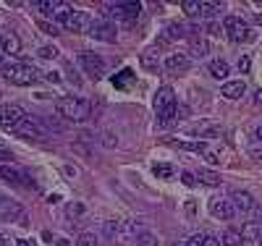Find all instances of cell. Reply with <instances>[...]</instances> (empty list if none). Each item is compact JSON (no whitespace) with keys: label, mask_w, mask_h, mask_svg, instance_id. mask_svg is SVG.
Returning <instances> with one entry per match:
<instances>
[{"label":"cell","mask_w":262,"mask_h":246,"mask_svg":"<svg viewBox=\"0 0 262 246\" xmlns=\"http://www.w3.org/2000/svg\"><path fill=\"white\" fill-rule=\"evenodd\" d=\"M55 110H58L61 118L74 121V123H84L89 118V102L82 97H61L55 102Z\"/></svg>","instance_id":"1"},{"label":"cell","mask_w":262,"mask_h":246,"mask_svg":"<svg viewBox=\"0 0 262 246\" xmlns=\"http://www.w3.org/2000/svg\"><path fill=\"white\" fill-rule=\"evenodd\" d=\"M155 113H157V121L160 126H170L176 118V95L170 87H160L155 95Z\"/></svg>","instance_id":"2"},{"label":"cell","mask_w":262,"mask_h":246,"mask_svg":"<svg viewBox=\"0 0 262 246\" xmlns=\"http://www.w3.org/2000/svg\"><path fill=\"white\" fill-rule=\"evenodd\" d=\"M3 76L11 81V84H19V87H34L42 79V74L29 63H11L3 71Z\"/></svg>","instance_id":"3"},{"label":"cell","mask_w":262,"mask_h":246,"mask_svg":"<svg viewBox=\"0 0 262 246\" xmlns=\"http://www.w3.org/2000/svg\"><path fill=\"white\" fill-rule=\"evenodd\" d=\"M223 29L228 32V37H231L233 42H252V40H254V32L249 29L246 21L238 19V16H225Z\"/></svg>","instance_id":"4"},{"label":"cell","mask_w":262,"mask_h":246,"mask_svg":"<svg viewBox=\"0 0 262 246\" xmlns=\"http://www.w3.org/2000/svg\"><path fill=\"white\" fill-rule=\"evenodd\" d=\"M79 63H82V68L84 71L92 76L95 81L97 79H102L105 76V71H108V66H105V61H102V58L97 55V53H92V50H84L82 55H79Z\"/></svg>","instance_id":"5"},{"label":"cell","mask_w":262,"mask_h":246,"mask_svg":"<svg viewBox=\"0 0 262 246\" xmlns=\"http://www.w3.org/2000/svg\"><path fill=\"white\" fill-rule=\"evenodd\" d=\"M27 118L24 108H19V105H0V128H6V131H14V128Z\"/></svg>","instance_id":"6"},{"label":"cell","mask_w":262,"mask_h":246,"mask_svg":"<svg viewBox=\"0 0 262 246\" xmlns=\"http://www.w3.org/2000/svg\"><path fill=\"white\" fill-rule=\"evenodd\" d=\"M89 37L92 40H100V42H116L118 32H116V24L108 19H95L92 21V29H89Z\"/></svg>","instance_id":"7"},{"label":"cell","mask_w":262,"mask_h":246,"mask_svg":"<svg viewBox=\"0 0 262 246\" xmlns=\"http://www.w3.org/2000/svg\"><path fill=\"white\" fill-rule=\"evenodd\" d=\"M92 21H95V19L89 16L87 11H74V14L66 19L63 27H66L68 32H74V34H84V32L92 29Z\"/></svg>","instance_id":"8"},{"label":"cell","mask_w":262,"mask_h":246,"mask_svg":"<svg viewBox=\"0 0 262 246\" xmlns=\"http://www.w3.org/2000/svg\"><path fill=\"white\" fill-rule=\"evenodd\" d=\"M14 134L16 136H24V139H45V128L37 123L34 115H27V118L14 128Z\"/></svg>","instance_id":"9"},{"label":"cell","mask_w":262,"mask_h":246,"mask_svg":"<svg viewBox=\"0 0 262 246\" xmlns=\"http://www.w3.org/2000/svg\"><path fill=\"white\" fill-rule=\"evenodd\" d=\"M105 8L113 11L110 16H118V19H126V21L139 19V14H142V3H105Z\"/></svg>","instance_id":"10"},{"label":"cell","mask_w":262,"mask_h":246,"mask_svg":"<svg viewBox=\"0 0 262 246\" xmlns=\"http://www.w3.org/2000/svg\"><path fill=\"white\" fill-rule=\"evenodd\" d=\"M210 215L212 217H218V220H231L236 215V207L231 199H220V196H215L212 202H210Z\"/></svg>","instance_id":"11"},{"label":"cell","mask_w":262,"mask_h":246,"mask_svg":"<svg viewBox=\"0 0 262 246\" xmlns=\"http://www.w3.org/2000/svg\"><path fill=\"white\" fill-rule=\"evenodd\" d=\"M189 68H191L189 55L173 53V55H168V58H165V71H168V74H186Z\"/></svg>","instance_id":"12"},{"label":"cell","mask_w":262,"mask_h":246,"mask_svg":"<svg viewBox=\"0 0 262 246\" xmlns=\"http://www.w3.org/2000/svg\"><path fill=\"white\" fill-rule=\"evenodd\" d=\"M231 202H233V207H236V212H244V215H249V212H252V207L257 204L254 199H252V194H249V191H241V189H236V191L231 194Z\"/></svg>","instance_id":"13"},{"label":"cell","mask_w":262,"mask_h":246,"mask_svg":"<svg viewBox=\"0 0 262 246\" xmlns=\"http://www.w3.org/2000/svg\"><path fill=\"white\" fill-rule=\"evenodd\" d=\"M0 178L8 181V183H14V186H21L27 181V173L16 168V165H0Z\"/></svg>","instance_id":"14"},{"label":"cell","mask_w":262,"mask_h":246,"mask_svg":"<svg viewBox=\"0 0 262 246\" xmlns=\"http://www.w3.org/2000/svg\"><path fill=\"white\" fill-rule=\"evenodd\" d=\"M189 134H197L204 142V139H212V136H223V126H218V123H202V126H191Z\"/></svg>","instance_id":"15"},{"label":"cell","mask_w":262,"mask_h":246,"mask_svg":"<svg viewBox=\"0 0 262 246\" xmlns=\"http://www.w3.org/2000/svg\"><path fill=\"white\" fill-rule=\"evenodd\" d=\"M0 53L3 55H19L21 53V40L16 34H0Z\"/></svg>","instance_id":"16"},{"label":"cell","mask_w":262,"mask_h":246,"mask_svg":"<svg viewBox=\"0 0 262 246\" xmlns=\"http://www.w3.org/2000/svg\"><path fill=\"white\" fill-rule=\"evenodd\" d=\"M244 92H246V84L244 81H225L223 89H220V95L225 100H238V97H244Z\"/></svg>","instance_id":"17"},{"label":"cell","mask_w":262,"mask_h":246,"mask_svg":"<svg viewBox=\"0 0 262 246\" xmlns=\"http://www.w3.org/2000/svg\"><path fill=\"white\" fill-rule=\"evenodd\" d=\"M0 217L3 220H16V217H21V207L16 202H8V199L0 196Z\"/></svg>","instance_id":"18"},{"label":"cell","mask_w":262,"mask_h":246,"mask_svg":"<svg viewBox=\"0 0 262 246\" xmlns=\"http://www.w3.org/2000/svg\"><path fill=\"white\" fill-rule=\"evenodd\" d=\"M223 246H244V233L236 230V228H225L223 236H220Z\"/></svg>","instance_id":"19"},{"label":"cell","mask_w":262,"mask_h":246,"mask_svg":"<svg viewBox=\"0 0 262 246\" xmlns=\"http://www.w3.org/2000/svg\"><path fill=\"white\" fill-rule=\"evenodd\" d=\"M186 246H220V241L212 238V236H207V233H197V236H191L186 241Z\"/></svg>","instance_id":"20"},{"label":"cell","mask_w":262,"mask_h":246,"mask_svg":"<svg viewBox=\"0 0 262 246\" xmlns=\"http://www.w3.org/2000/svg\"><path fill=\"white\" fill-rule=\"evenodd\" d=\"M210 74L215 79H225L228 76V63L220 61V58H215V61H210Z\"/></svg>","instance_id":"21"},{"label":"cell","mask_w":262,"mask_h":246,"mask_svg":"<svg viewBox=\"0 0 262 246\" xmlns=\"http://www.w3.org/2000/svg\"><path fill=\"white\" fill-rule=\"evenodd\" d=\"M74 14V8L68 6V3H55V11H53V16L55 21H61V24H66V19Z\"/></svg>","instance_id":"22"},{"label":"cell","mask_w":262,"mask_h":246,"mask_svg":"<svg viewBox=\"0 0 262 246\" xmlns=\"http://www.w3.org/2000/svg\"><path fill=\"white\" fill-rule=\"evenodd\" d=\"M197 178H199L202 183H207V186H218V183H220V175H218V173H215V170H204V168L197 173Z\"/></svg>","instance_id":"23"},{"label":"cell","mask_w":262,"mask_h":246,"mask_svg":"<svg viewBox=\"0 0 262 246\" xmlns=\"http://www.w3.org/2000/svg\"><path fill=\"white\" fill-rule=\"evenodd\" d=\"M178 149H189V152H197V155H204L210 147H207V142H178Z\"/></svg>","instance_id":"24"},{"label":"cell","mask_w":262,"mask_h":246,"mask_svg":"<svg viewBox=\"0 0 262 246\" xmlns=\"http://www.w3.org/2000/svg\"><path fill=\"white\" fill-rule=\"evenodd\" d=\"M136 246H157V236L150 230H142V233H136Z\"/></svg>","instance_id":"25"},{"label":"cell","mask_w":262,"mask_h":246,"mask_svg":"<svg viewBox=\"0 0 262 246\" xmlns=\"http://www.w3.org/2000/svg\"><path fill=\"white\" fill-rule=\"evenodd\" d=\"M215 14H220V6H218V3H207V0H199V16L212 19Z\"/></svg>","instance_id":"26"},{"label":"cell","mask_w":262,"mask_h":246,"mask_svg":"<svg viewBox=\"0 0 262 246\" xmlns=\"http://www.w3.org/2000/svg\"><path fill=\"white\" fill-rule=\"evenodd\" d=\"M152 173L157 175V178L168 181V178H173V175H176V168H173V165H155V168H152Z\"/></svg>","instance_id":"27"},{"label":"cell","mask_w":262,"mask_h":246,"mask_svg":"<svg viewBox=\"0 0 262 246\" xmlns=\"http://www.w3.org/2000/svg\"><path fill=\"white\" fill-rule=\"evenodd\" d=\"M74 246H97V236H95L92 230H84L82 236L76 238V243H74Z\"/></svg>","instance_id":"28"},{"label":"cell","mask_w":262,"mask_h":246,"mask_svg":"<svg viewBox=\"0 0 262 246\" xmlns=\"http://www.w3.org/2000/svg\"><path fill=\"white\" fill-rule=\"evenodd\" d=\"M142 66L147 68V71H157V61H155V50H147L142 55Z\"/></svg>","instance_id":"29"},{"label":"cell","mask_w":262,"mask_h":246,"mask_svg":"<svg viewBox=\"0 0 262 246\" xmlns=\"http://www.w3.org/2000/svg\"><path fill=\"white\" fill-rule=\"evenodd\" d=\"M181 8H184L186 16H199V0H184Z\"/></svg>","instance_id":"30"},{"label":"cell","mask_w":262,"mask_h":246,"mask_svg":"<svg viewBox=\"0 0 262 246\" xmlns=\"http://www.w3.org/2000/svg\"><path fill=\"white\" fill-rule=\"evenodd\" d=\"M113 84H116V87H129L131 84V71H129V68H123L118 76H113Z\"/></svg>","instance_id":"31"},{"label":"cell","mask_w":262,"mask_h":246,"mask_svg":"<svg viewBox=\"0 0 262 246\" xmlns=\"http://www.w3.org/2000/svg\"><path fill=\"white\" fill-rule=\"evenodd\" d=\"M66 215L68 217H82L84 215V204L82 202H71V204L66 207Z\"/></svg>","instance_id":"32"},{"label":"cell","mask_w":262,"mask_h":246,"mask_svg":"<svg viewBox=\"0 0 262 246\" xmlns=\"http://www.w3.org/2000/svg\"><path fill=\"white\" fill-rule=\"evenodd\" d=\"M168 34L173 40H181V37H186V27L184 24H168Z\"/></svg>","instance_id":"33"},{"label":"cell","mask_w":262,"mask_h":246,"mask_svg":"<svg viewBox=\"0 0 262 246\" xmlns=\"http://www.w3.org/2000/svg\"><path fill=\"white\" fill-rule=\"evenodd\" d=\"M191 53L204 58V55H207V42H204V40H191Z\"/></svg>","instance_id":"34"},{"label":"cell","mask_w":262,"mask_h":246,"mask_svg":"<svg viewBox=\"0 0 262 246\" xmlns=\"http://www.w3.org/2000/svg\"><path fill=\"white\" fill-rule=\"evenodd\" d=\"M102 144H105L108 149H113V147H118V136H116V134H113V131H110V128H108V131H102Z\"/></svg>","instance_id":"35"},{"label":"cell","mask_w":262,"mask_h":246,"mask_svg":"<svg viewBox=\"0 0 262 246\" xmlns=\"http://www.w3.org/2000/svg\"><path fill=\"white\" fill-rule=\"evenodd\" d=\"M37 29H40V32H45V34H53V37L58 34V27L50 24V21H45V19H40V21H37Z\"/></svg>","instance_id":"36"},{"label":"cell","mask_w":262,"mask_h":246,"mask_svg":"<svg viewBox=\"0 0 262 246\" xmlns=\"http://www.w3.org/2000/svg\"><path fill=\"white\" fill-rule=\"evenodd\" d=\"M37 55L42 58V61H55V58H58L61 53L55 50V48H40V50H37Z\"/></svg>","instance_id":"37"},{"label":"cell","mask_w":262,"mask_h":246,"mask_svg":"<svg viewBox=\"0 0 262 246\" xmlns=\"http://www.w3.org/2000/svg\"><path fill=\"white\" fill-rule=\"evenodd\" d=\"M249 68H252L249 55H241V58H238V71H241V74H249Z\"/></svg>","instance_id":"38"},{"label":"cell","mask_w":262,"mask_h":246,"mask_svg":"<svg viewBox=\"0 0 262 246\" xmlns=\"http://www.w3.org/2000/svg\"><path fill=\"white\" fill-rule=\"evenodd\" d=\"M249 217H252V222H262V204H259V202L252 207V212H249Z\"/></svg>","instance_id":"39"},{"label":"cell","mask_w":262,"mask_h":246,"mask_svg":"<svg viewBox=\"0 0 262 246\" xmlns=\"http://www.w3.org/2000/svg\"><path fill=\"white\" fill-rule=\"evenodd\" d=\"M181 181H184V186H194L197 183V175L194 173H181Z\"/></svg>","instance_id":"40"},{"label":"cell","mask_w":262,"mask_h":246,"mask_svg":"<svg viewBox=\"0 0 262 246\" xmlns=\"http://www.w3.org/2000/svg\"><path fill=\"white\" fill-rule=\"evenodd\" d=\"M0 160H14V157H11V149L3 142H0Z\"/></svg>","instance_id":"41"},{"label":"cell","mask_w":262,"mask_h":246,"mask_svg":"<svg viewBox=\"0 0 262 246\" xmlns=\"http://www.w3.org/2000/svg\"><path fill=\"white\" fill-rule=\"evenodd\" d=\"M207 32H210V34H220V32H223V27L218 24V21H212V24H207Z\"/></svg>","instance_id":"42"},{"label":"cell","mask_w":262,"mask_h":246,"mask_svg":"<svg viewBox=\"0 0 262 246\" xmlns=\"http://www.w3.org/2000/svg\"><path fill=\"white\" fill-rule=\"evenodd\" d=\"M79 139H82V142H95V134L92 131H82V134H79Z\"/></svg>","instance_id":"43"},{"label":"cell","mask_w":262,"mask_h":246,"mask_svg":"<svg viewBox=\"0 0 262 246\" xmlns=\"http://www.w3.org/2000/svg\"><path fill=\"white\" fill-rule=\"evenodd\" d=\"M8 66H11V63L6 61V55H3V53H0V74H3V71H6V68H8Z\"/></svg>","instance_id":"44"},{"label":"cell","mask_w":262,"mask_h":246,"mask_svg":"<svg viewBox=\"0 0 262 246\" xmlns=\"http://www.w3.org/2000/svg\"><path fill=\"white\" fill-rule=\"evenodd\" d=\"M45 79H48V81H53V84H55V81H58L61 76H58V74H55V71H50V74H45Z\"/></svg>","instance_id":"45"},{"label":"cell","mask_w":262,"mask_h":246,"mask_svg":"<svg viewBox=\"0 0 262 246\" xmlns=\"http://www.w3.org/2000/svg\"><path fill=\"white\" fill-rule=\"evenodd\" d=\"M66 173H68V175H74V178L79 175V170H76V168H71V165H66Z\"/></svg>","instance_id":"46"},{"label":"cell","mask_w":262,"mask_h":246,"mask_svg":"<svg viewBox=\"0 0 262 246\" xmlns=\"http://www.w3.org/2000/svg\"><path fill=\"white\" fill-rule=\"evenodd\" d=\"M55 246H71V243H68V238H58V241H55Z\"/></svg>","instance_id":"47"},{"label":"cell","mask_w":262,"mask_h":246,"mask_svg":"<svg viewBox=\"0 0 262 246\" xmlns=\"http://www.w3.org/2000/svg\"><path fill=\"white\" fill-rule=\"evenodd\" d=\"M257 105H262V89L257 92Z\"/></svg>","instance_id":"48"},{"label":"cell","mask_w":262,"mask_h":246,"mask_svg":"<svg viewBox=\"0 0 262 246\" xmlns=\"http://www.w3.org/2000/svg\"><path fill=\"white\" fill-rule=\"evenodd\" d=\"M0 246H8V241H6V236H0Z\"/></svg>","instance_id":"49"},{"label":"cell","mask_w":262,"mask_h":246,"mask_svg":"<svg viewBox=\"0 0 262 246\" xmlns=\"http://www.w3.org/2000/svg\"><path fill=\"white\" fill-rule=\"evenodd\" d=\"M257 139H259V142H262V126L257 128Z\"/></svg>","instance_id":"50"},{"label":"cell","mask_w":262,"mask_h":246,"mask_svg":"<svg viewBox=\"0 0 262 246\" xmlns=\"http://www.w3.org/2000/svg\"><path fill=\"white\" fill-rule=\"evenodd\" d=\"M16 246H29V241H16Z\"/></svg>","instance_id":"51"},{"label":"cell","mask_w":262,"mask_h":246,"mask_svg":"<svg viewBox=\"0 0 262 246\" xmlns=\"http://www.w3.org/2000/svg\"><path fill=\"white\" fill-rule=\"evenodd\" d=\"M259 246H262V236H259Z\"/></svg>","instance_id":"52"}]
</instances>
